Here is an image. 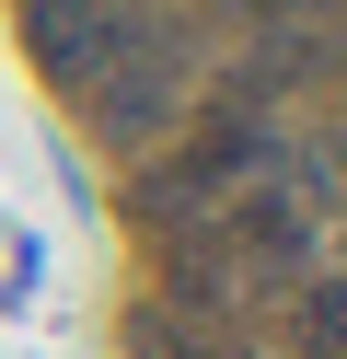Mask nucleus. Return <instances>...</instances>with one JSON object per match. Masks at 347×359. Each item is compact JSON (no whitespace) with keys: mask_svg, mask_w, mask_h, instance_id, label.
Listing matches in <instances>:
<instances>
[{"mask_svg":"<svg viewBox=\"0 0 347 359\" xmlns=\"http://www.w3.org/2000/svg\"><path fill=\"white\" fill-rule=\"evenodd\" d=\"M243 243H254V255H301V209H290V197H254V209H243Z\"/></svg>","mask_w":347,"mask_h":359,"instance_id":"nucleus-1","label":"nucleus"}]
</instances>
